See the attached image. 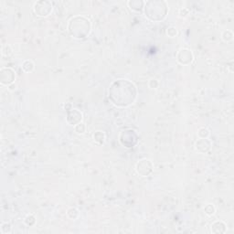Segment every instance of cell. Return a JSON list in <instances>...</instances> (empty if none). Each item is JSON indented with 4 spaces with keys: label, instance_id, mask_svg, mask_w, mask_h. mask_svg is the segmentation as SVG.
Returning <instances> with one entry per match:
<instances>
[{
    "label": "cell",
    "instance_id": "3",
    "mask_svg": "<svg viewBox=\"0 0 234 234\" xmlns=\"http://www.w3.org/2000/svg\"><path fill=\"white\" fill-rule=\"evenodd\" d=\"M136 171L142 177L149 176L153 171V164L148 159H142L136 164Z\"/></svg>",
    "mask_w": 234,
    "mask_h": 234
},
{
    "label": "cell",
    "instance_id": "12",
    "mask_svg": "<svg viewBox=\"0 0 234 234\" xmlns=\"http://www.w3.org/2000/svg\"><path fill=\"white\" fill-rule=\"evenodd\" d=\"M197 135L199 138H208L209 135V130L206 127H202L198 130Z\"/></svg>",
    "mask_w": 234,
    "mask_h": 234
},
{
    "label": "cell",
    "instance_id": "19",
    "mask_svg": "<svg viewBox=\"0 0 234 234\" xmlns=\"http://www.w3.org/2000/svg\"><path fill=\"white\" fill-rule=\"evenodd\" d=\"M148 85H149V87H150L151 89H156L157 86H158V81L156 80V79H151V80H149Z\"/></svg>",
    "mask_w": 234,
    "mask_h": 234
},
{
    "label": "cell",
    "instance_id": "2",
    "mask_svg": "<svg viewBox=\"0 0 234 234\" xmlns=\"http://www.w3.org/2000/svg\"><path fill=\"white\" fill-rule=\"evenodd\" d=\"M68 30L75 39H85L91 31V22L84 17H75L70 20Z\"/></svg>",
    "mask_w": 234,
    "mask_h": 234
},
{
    "label": "cell",
    "instance_id": "14",
    "mask_svg": "<svg viewBox=\"0 0 234 234\" xmlns=\"http://www.w3.org/2000/svg\"><path fill=\"white\" fill-rule=\"evenodd\" d=\"M232 39H233V33H232V31H231V30H225L222 33V39L225 42H229V41L232 40Z\"/></svg>",
    "mask_w": 234,
    "mask_h": 234
},
{
    "label": "cell",
    "instance_id": "9",
    "mask_svg": "<svg viewBox=\"0 0 234 234\" xmlns=\"http://www.w3.org/2000/svg\"><path fill=\"white\" fill-rule=\"evenodd\" d=\"M93 139L96 143L102 145L104 143V140H105V135L103 132L102 131H96L94 134H93Z\"/></svg>",
    "mask_w": 234,
    "mask_h": 234
},
{
    "label": "cell",
    "instance_id": "4",
    "mask_svg": "<svg viewBox=\"0 0 234 234\" xmlns=\"http://www.w3.org/2000/svg\"><path fill=\"white\" fill-rule=\"evenodd\" d=\"M177 61L182 65H188L193 60V53L189 49H181L177 55Z\"/></svg>",
    "mask_w": 234,
    "mask_h": 234
},
{
    "label": "cell",
    "instance_id": "15",
    "mask_svg": "<svg viewBox=\"0 0 234 234\" xmlns=\"http://www.w3.org/2000/svg\"><path fill=\"white\" fill-rule=\"evenodd\" d=\"M25 224L28 225V226H33L36 222V218L33 216V215H28L26 218H25V220H24Z\"/></svg>",
    "mask_w": 234,
    "mask_h": 234
},
{
    "label": "cell",
    "instance_id": "13",
    "mask_svg": "<svg viewBox=\"0 0 234 234\" xmlns=\"http://www.w3.org/2000/svg\"><path fill=\"white\" fill-rule=\"evenodd\" d=\"M204 210H205V213L208 215V216H212L214 213H215V207L213 204H208L205 208H204Z\"/></svg>",
    "mask_w": 234,
    "mask_h": 234
},
{
    "label": "cell",
    "instance_id": "16",
    "mask_svg": "<svg viewBox=\"0 0 234 234\" xmlns=\"http://www.w3.org/2000/svg\"><path fill=\"white\" fill-rule=\"evenodd\" d=\"M1 232L3 234H7L11 232V225L8 222H4L1 225Z\"/></svg>",
    "mask_w": 234,
    "mask_h": 234
},
{
    "label": "cell",
    "instance_id": "10",
    "mask_svg": "<svg viewBox=\"0 0 234 234\" xmlns=\"http://www.w3.org/2000/svg\"><path fill=\"white\" fill-rule=\"evenodd\" d=\"M35 68V64L31 60H25L22 63V69L26 72H31Z\"/></svg>",
    "mask_w": 234,
    "mask_h": 234
},
{
    "label": "cell",
    "instance_id": "7",
    "mask_svg": "<svg viewBox=\"0 0 234 234\" xmlns=\"http://www.w3.org/2000/svg\"><path fill=\"white\" fill-rule=\"evenodd\" d=\"M196 148L200 153H207L211 148V142L208 138H200L196 142Z\"/></svg>",
    "mask_w": 234,
    "mask_h": 234
},
{
    "label": "cell",
    "instance_id": "1",
    "mask_svg": "<svg viewBox=\"0 0 234 234\" xmlns=\"http://www.w3.org/2000/svg\"><path fill=\"white\" fill-rule=\"evenodd\" d=\"M120 94L122 95L115 105L119 107H126L132 104L136 98L135 86L127 80H117L109 89V97L113 102Z\"/></svg>",
    "mask_w": 234,
    "mask_h": 234
},
{
    "label": "cell",
    "instance_id": "20",
    "mask_svg": "<svg viewBox=\"0 0 234 234\" xmlns=\"http://www.w3.org/2000/svg\"><path fill=\"white\" fill-rule=\"evenodd\" d=\"M188 14H189V10L187 8H181L180 11H179V15L181 17H186Z\"/></svg>",
    "mask_w": 234,
    "mask_h": 234
},
{
    "label": "cell",
    "instance_id": "5",
    "mask_svg": "<svg viewBox=\"0 0 234 234\" xmlns=\"http://www.w3.org/2000/svg\"><path fill=\"white\" fill-rule=\"evenodd\" d=\"M16 79V75L13 70L9 68H3L1 70V79L0 81L3 85H11L13 84L14 80Z\"/></svg>",
    "mask_w": 234,
    "mask_h": 234
},
{
    "label": "cell",
    "instance_id": "6",
    "mask_svg": "<svg viewBox=\"0 0 234 234\" xmlns=\"http://www.w3.org/2000/svg\"><path fill=\"white\" fill-rule=\"evenodd\" d=\"M67 111V121L71 125H76L82 120V114L77 109H71Z\"/></svg>",
    "mask_w": 234,
    "mask_h": 234
},
{
    "label": "cell",
    "instance_id": "18",
    "mask_svg": "<svg viewBox=\"0 0 234 234\" xmlns=\"http://www.w3.org/2000/svg\"><path fill=\"white\" fill-rule=\"evenodd\" d=\"M166 34L168 35V37H170V38H174V37H176V36H177V29H176V28H174V27H170V28H168V29H167V30H166Z\"/></svg>",
    "mask_w": 234,
    "mask_h": 234
},
{
    "label": "cell",
    "instance_id": "8",
    "mask_svg": "<svg viewBox=\"0 0 234 234\" xmlns=\"http://www.w3.org/2000/svg\"><path fill=\"white\" fill-rule=\"evenodd\" d=\"M210 231H211L212 233L214 234L225 233L227 232V226L223 221L218 220V221H215L211 224Z\"/></svg>",
    "mask_w": 234,
    "mask_h": 234
},
{
    "label": "cell",
    "instance_id": "17",
    "mask_svg": "<svg viewBox=\"0 0 234 234\" xmlns=\"http://www.w3.org/2000/svg\"><path fill=\"white\" fill-rule=\"evenodd\" d=\"M75 132L77 133V134H83L85 131H86V125L83 123H80L78 124H76L75 125Z\"/></svg>",
    "mask_w": 234,
    "mask_h": 234
},
{
    "label": "cell",
    "instance_id": "11",
    "mask_svg": "<svg viewBox=\"0 0 234 234\" xmlns=\"http://www.w3.org/2000/svg\"><path fill=\"white\" fill-rule=\"evenodd\" d=\"M67 215L71 220H76L79 216V210L75 208H70L67 211Z\"/></svg>",
    "mask_w": 234,
    "mask_h": 234
}]
</instances>
